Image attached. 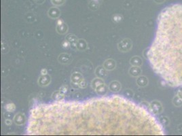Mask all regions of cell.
Segmentation results:
<instances>
[{
	"instance_id": "cell-4",
	"label": "cell",
	"mask_w": 182,
	"mask_h": 136,
	"mask_svg": "<svg viewBox=\"0 0 182 136\" xmlns=\"http://www.w3.org/2000/svg\"><path fill=\"white\" fill-rule=\"evenodd\" d=\"M66 39L69 42L70 47L74 50H78L77 49V44H78V39L77 37L73 34H69L66 37Z\"/></svg>"
},
{
	"instance_id": "cell-12",
	"label": "cell",
	"mask_w": 182,
	"mask_h": 136,
	"mask_svg": "<svg viewBox=\"0 0 182 136\" xmlns=\"http://www.w3.org/2000/svg\"><path fill=\"white\" fill-rule=\"evenodd\" d=\"M106 70L105 69L104 67H98L95 71L96 75L99 78L102 79L106 78L107 76V72Z\"/></svg>"
},
{
	"instance_id": "cell-18",
	"label": "cell",
	"mask_w": 182,
	"mask_h": 136,
	"mask_svg": "<svg viewBox=\"0 0 182 136\" xmlns=\"http://www.w3.org/2000/svg\"><path fill=\"white\" fill-rule=\"evenodd\" d=\"M129 73L130 75H132L133 76H138L139 74V73H140V70H139V68L136 66L130 68V70H129Z\"/></svg>"
},
{
	"instance_id": "cell-6",
	"label": "cell",
	"mask_w": 182,
	"mask_h": 136,
	"mask_svg": "<svg viewBox=\"0 0 182 136\" xmlns=\"http://www.w3.org/2000/svg\"><path fill=\"white\" fill-rule=\"evenodd\" d=\"M59 61L62 64H68L70 63V62L72 61V56L69 54L62 53L59 56Z\"/></svg>"
},
{
	"instance_id": "cell-5",
	"label": "cell",
	"mask_w": 182,
	"mask_h": 136,
	"mask_svg": "<svg viewBox=\"0 0 182 136\" xmlns=\"http://www.w3.org/2000/svg\"><path fill=\"white\" fill-rule=\"evenodd\" d=\"M48 16L52 19H57L61 15V11L57 7L50 8L48 12Z\"/></svg>"
},
{
	"instance_id": "cell-24",
	"label": "cell",
	"mask_w": 182,
	"mask_h": 136,
	"mask_svg": "<svg viewBox=\"0 0 182 136\" xmlns=\"http://www.w3.org/2000/svg\"><path fill=\"white\" fill-rule=\"evenodd\" d=\"M34 2L38 4H42L45 2V0H34Z\"/></svg>"
},
{
	"instance_id": "cell-15",
	"label": "cell",
	"mask_w": 182,
	"mask_h": 136,
	"mask_svg": "<svg viewBox=\"0 0 182 136\" xmlns=\"http://www.w3.org/2000/svg\"><path fill=\"white\" fill-rule=\"evenodd\" d=\"M100 0H90L89 3V7L91 10H96L98 9L99 5H100Z\"/></svg>"
},
{
	"instance_id": "cell-13",
	"label": "cell",
	"mask_w": 182,
	"mask_h": 136,
	"mask_svg": "<svg viewBox=\"0 0 182 136\" xmlns=\"http://www.w3.org/2000/svg\"><path fill=\"white\" fill-rule=\"evenodd\" d=\"M109 88L113 92H118L121 89V84L118 81H113L110 83Z\"/></svg>"
},
{
	"instance_id": "cell-17",
	"label": "cell",
	"mask_w": 182,
	"mask_h": 136,
	"mask_svg": "<svg viewBox=\"0 0 182 136\" xmlns=\"http://www.w3.org/2000/svg\"><path fill=\"white\" fill-rule=\"evenodd\" d=\"M104 83V82L102 78H96L92 82V87L94 89H95L96 87H98L99 85H100L101 84Z\"/></svg>"
},
{
	"instance_id": "cell-1",
	"label": "cell",
	"mask_w": 182,
	"mask_h": 136,
	"mask_svg": "<svg viewBox=\"0 0 182 136\" xmlns=\"http://www.w3.org/2000/svg\"><path fill=\"white\" fill-rule=\"evenodd\" d=\"M147 59L156 74L170 87H182V4L161 11Z\"/></svg>"
},
{
	"instance_id": "cell-22",
	"label": "cell",
	"mask_w": 182,
	"mask_h": 136,
	"mask_svg": "<svg viewBox=\"0 0 182 136\" xmlns=\"http://www.w3.org/2000/svg\"><path fill=\"white\" fill-rule=\"evenodd\" d=\"M113 21L115 22H119L122 21V16L120 15H116L113 17Z\"/></svg>"
},
{
	"instance_id": "cell-7",
	"label": "cell",
	"mask_w": 182,
	"mask_h": 136,
	"mask_svg": "<svg viewBox=\"0 0 182 136\" xmlns=\"http://www.w3.org/2000/svg\"><path fill=\"white\" fill-rule=\"evenodd\" d=\"M25 121H26V117L24 114H22V113H18L15 116V118H14V122L18 125H22V124H24Z\"/></svg>"
},
{
	"instance_id": "cell-3",
	"label": "cell",
	"mask_w": 182,
	"mask_h": 136,
	"mask_svg": "<svg viewBox=\"0 0 182 136\" xmlns=\"http://www.w3.org/2000/svg\"><path fill=\"white\" fill-rule=\"evenodd\" d=\"M68 27L62 20H58L57 21V25H56V30L60 34H65L67 32Z\"/></svg>"
},
{
	"instance_id": "cell-9",
	"label": "cell",
	"mask_w": 182,
	"mask_h": 136,
	"mask_svg": "<svg viewBox=\"0 0 182 136\" xmlns=\"http://www.w3.org/2000/svg\"><path fill=\"white\" fill-rule=\"evenodd\" d=\"M83 76H82L80 73L79 72H75L73 73V75L72 76V84L73 85L76 84L77 86L78 87V85L79 83L83 80Z\"/></svg>"
},
{
	"instance_id": "cell-2",
	"label": "cell",
	"mask_w": 182,
	"mask_h": 136,
	"mask_svg": "<svg viewBox=\"0 0 182 136\" xmlns=\"http://www.w3.org/2000/svg\"><path fill=\"white\" fill-rule=\"evenodd\" d=\"M131 42H130V40L129 39H124L120 42H119V44H118L119 50L122 51V52H127V51H129L130 49V48H131Z\"/></svg>"
},
{
	"instance_id": "cell-26",
	"label": "cell",
	"mask_w": 182,
	"mask_h": 136,
	"mask_svg": "<svg viewBox=\"0 0 182 136\" xmlns=\"http://www.w3.org/2000/svg\"><path fill=\"white\" fill-rule=\"evenodd\" d=\"M41 73H42V75H46V74H47V70H45V69L42 70V71H41Z\"/></svg>"
},
{
	"instance_id": "cell-16",
	"label": "cell",
	"mask_w": 182,
	"mask_h": 136,
	"mask_svg": "<svg viewBox=\"0 0 182 136\" xmlns=\"http://www.w3.org/2000/svg\"><path fill=\"white\" fill-rule=\"evenodd\" d=\"M64 97V95L62 94L61 91H57L54 93L52 97L55 101H62V97Z\"/></svg>"
},
{
	"instance_id": "cell-19",
	"label": "cell",
	"mask_w": 182,
	"mask_h": 136,
	"mask_svg": "<svg viewBox=\"0 0 182 136\" xmlns=\"http://www.w3.org/2000/svg\"><path fill=\"white\" fill-rule=\"evenodd\" d=\"M140 63H141V59L139 57L137 59V56H134V57L130 59V63L135 66H139V65H141Z\"/></svg>"
},
{
	"instance_id": "cell-14",
	"label": "cell",
	"mask_w": 182,
	"mask_h": 136,
	"mask_svg": "<svg viewBox=\"0 0 182 136\" xmlns=\"http://www.w3.org/2000/svg\"><path fill=\"white\" fill-rule=\"evenodd\" d=\"M87 48V43L84 39H78V44H77V49L79 50H85Z\"/></svg>"
},
{
	"instance_id": "cell-25",
	"label": "cell",
	"mask_w": 182,
	"mask_h": 136,
	"mask_svg": "<svg viewBox=\"0 0 182 136\" xmlns=\"http://www.w3.org/2000/svg\"><path fill=\"white\" fill-rule=\"evenodd\" d=\"M5 123L7 124V125H10V124H12V121H11L10 120H8V119H6V120L5 121Z\"/></svg>"
},
{
	"instance_id": "cell-20",
	"label": "cell",
	"mask_w": 182,
	"mask_h": 136,
	"mask_svg": "<svg viewBox=\"0 0 182 136\" xmlns=\"http://www.w3.org/2000/svg\"><path fill=\"white\" fill-rule=\"evenodd\" d=\"M50 1L55 6H61V5H62L65 4L66 0H50Z\"/></svg>"
},
{
	"instance_id": "cell-10",
	"label": "cell",
	"mask_w": 182,
	"mask_h": 136,
	"mask_svg": "<svg viewBox=\"0 0 182 136\" xmlns=\"http://www.w3.org/2000/svg\"><path fill=\"white\" fill-rule=\"evenodd\" d=\"M116 66V63L113 59H107L104 62L103 67L106 70H113Z\"/></svg>"
},
{
	"instance_id": "cell-8",
	"label": "cell",
	"mask_w": 182,
	"mask_h": 136,
	"mask_svg": "<svg viewBox=\"0 0 182 136\" xmlns=\"http://www.w3.org/2000/svg\"><path fill=\"white\" fill-rule=\"evenodd\" d=\"M51 82V78L50 76H48V74L46 75H42L40 78H39L38 80V84L39 86L41 87H46L48 86Z\"/></svg>"
},
{
	"instance_id": "cell-11",
	"label": "cell",
	"mask_w": 182,
	"mask_h": 136,
	"mask_svg": "<svg viewBox=\"0 0 182 136\" xmlns=\"http://www.w3.org/2000/svg\"><path fill=\"white\" fill-rule=\"evenodd\" d=\"M95 90L98 95H106L107 92V87L106 85V84L103 83L100 85H99L98 87H96L95 89Z\"/></svg>"
},
{
	"instance_id": "cell-21",
	"label": "cell",
	"mask_w": 182,
	"mask_h": 136,
	"mask_svg": "<svg viewBox=\"0 0 182 136\" xmlns=\"http://www.w3.org/2000/svg\"><path fill=\"white\" fill-rule=\"evenodd\" d=\"M5 110H7V112H12L13 111H15V109H16V107H15V105L14 104H7L6 106H5Z\"/></svg>"
},
{
	"instance_id": "cell-23",
	"label": "cell",
	"mask_w": 182,
	"mask_h": 136,
	"mask_svg": "<svg viewBox=\"0 0 182 136\" xmlns=\"http://www.w3.org/2000/svg\"><path fill=\"white\" fill-rule=\"evenodd\" d=\"M62 46H63V48H67L68 46H70V44H69V42H68L67 40H66V41H64L63 42H62Z\"/></svg>"
}]
</instances>
